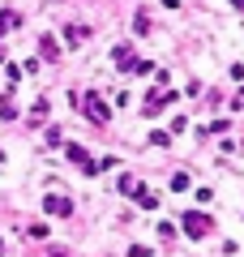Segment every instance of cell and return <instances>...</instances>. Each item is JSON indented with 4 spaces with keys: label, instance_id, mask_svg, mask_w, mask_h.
Wrapping results in <instances>:
<instances>
[{
    "label": "cell",
    "instance_id": "obj_7",
    "mask_svg": "<svg viewBox=\"0 0 244 257\" xmlns=\"http://www.w3.org/2000/svg\"><path fill=\"white\" fill-rule=\"evenodd\" d=\"M172 189H176V193H184V189H189V176L176 172V176H172Z\"/></svg>",
    "mask_w": 244,
    "mask_h": 257
},
{
    "label": "cell",
    "instance_id": "obj_2",
    "mask_svg": "<svg viewBox=\"0 0 244 257\" xmlns=\"http://www.w3.org/2000/svg\"><path fill=\"white\" fill-rule=\"evenodd\" d=\"M43 214H52V219H69V214H73V202H69V197H56V193H52V197L43 202Z\"/></svg>",
    "mask_w": 244,
    "mask_h": 257
},
{
    "label": "cell",
    "instance_id": "obj_6",
    "mask_svg": "<svg viewBox=\"0 0 244 257\" xmlns=\"http://www.w3.org/2000/svg\"><path fill=\"white\" fill-rule=\"evenodd\" d=\"M64 35H69V43H81V39H86V26H69Z\"/></svg>",
    "mask_w": 244,
    "mask_h": 257
},
{
    "label": "cell",
    "instance_id": "obj_5",
    "mask_svg": "<svg viewBox=\"0 0 244 257\" xmlns=\"http://www.w3.org/2000/svg\"><path fill=\"white\" fill-rule=\"evenodd\" d=\"M111 60H116V64H129V60H133V47H116V52H111Z\"/></svg>",
    "mask_w": 244,
    "mask_h": 257
},
{
    "label": "cell",
    "instance_id": "obj_4",
    "mask_svg": "<svg viewBox=\"0 0 244 257\" xmlns=\"http://www.w3.org/2000/svg\"><path fill=\"white\" fill-rule=\"evenodd\" d=\"M18 13H13V9H5V13H0V35H5V30H9V26H18Z\"/></svg>",
    "mask_w": 244,
    "mask_h": 257
},
{
    "label": "cell",
    "instance_id": "obj_3",
    "mask_svg": "<svg viewBox=\"0 0 244 257\" xmlns=\"http://www.w3.org/2000/svg\"><path fill=\"white\" fill-rule=\"evenodd\" d=\"M81 107H86V116H90L94 124H107V103H103L99 94H86V103H81Z\"/></svg>",
    "mask_w": 244,
    "mask_h": 257
},
{
    "label": "cell",
    "instance_id": "obj_1",
    "mask_svg": "<svg viewBox=\"0 0 244 257\" xmlns=\"http://www.w3.org/2000/svg\"><path fill=\"white\" fill-rule=\"evenodd\" d=\"M180 227L189 231V236H206V231H210V219H206V214H201V210H184Z\"/></svg>",
    "mask_w": 244,
    "mask_h": 257
}]
</instances>
